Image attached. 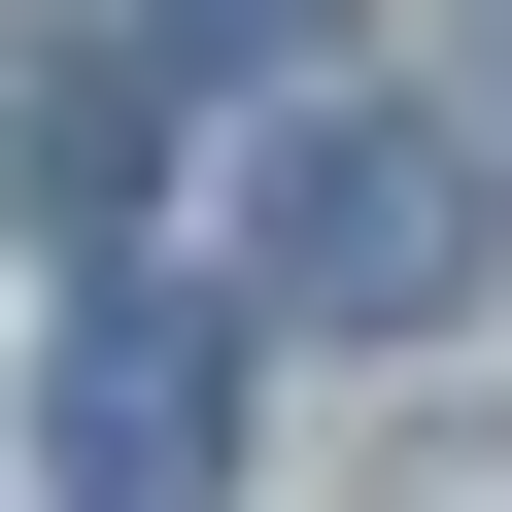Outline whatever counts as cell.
<instances>
[{
  "label": "cell",
  "mask_w": 512,
  "mask_h": 512,
  "mask_svg": "<svg viewBox=\"0 0 512 512\" xmlns=\"http://www.w3.org/2000/svg\"><path fill=\"white\" fill-rule=\"evenodd\" d=\"M239 308H308V342H444V308H478V171H444L410 103H308L274 205H239Z\"/></svg>",
  "instance_id": "cell-1"
},
{
  "label": "cell",
  "mask_w": 512,
  "mask_h": 512,
  "mask_svg": "<svg viewBox=\"0 0 512 512\" xmlns=\"http://www.w3.org/2000/svg\"><path fill=\"white\" fill-rule=\"evenodd\" d=\"M137 171H171V69H137V35H0V205H35V239H103Z\"/></svg>",
  "instance_id": "cell-3"
},
{
  "label": "cell",
  "mask_w": 512,
  "mask_h": 512,
  "mask_svg": "<svg viewBox=\"0 0 512 512\" xmlns=\"http://www.w3.org/2000/svg\"><path fill=\"white\" fill-rule=\"evenodd\" d=\"M35 478H103V512L239 478V308H69V376H35Z\"/></svg>",
  "instance_id": "cell-2"
},
{
  "label": "cell",
  "mask_w": 512,
  "mask_h": 512,
  "mask_svg": "<svg viewBox=\"0 0 512 512\" xmlns=\"http://www.w3.org/2000/svg\"><path fill=\"white\" fill-rule=\"evenodd\" d=\"M308 35H342V0H171V69H308Z\"/></svg>",
  "instance_id": "cell-4"
}]
</instances>
